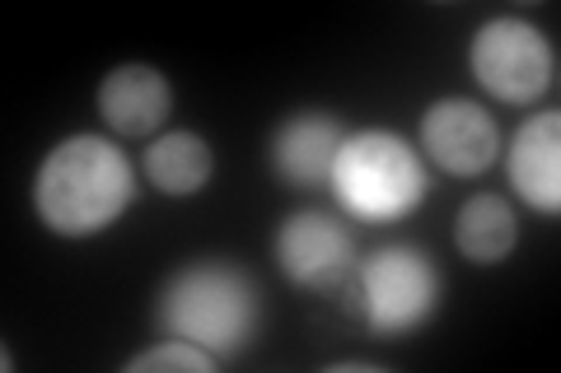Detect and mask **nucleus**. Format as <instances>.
<instances>
[{"mask_svg":"<svg viewBox=\"0 0 561 373\" xmlns=\"http://www.w3.org/2000/svg\"><path fill=\"white\" fill-rule=\"evenodd\" d=\"M136 201V173L108 136H66L51 145L38 177L33 206L38 220L61 238H94L113 229Z\"/></svg>","mask_w":561,"mask_h":373,"instance_id":"1","label":"nucleus"},{"mask_svg":"<svg viewBox=\"0 0 561 373\" xmlns=\"http://www.w3.org/2000/svg\"><path fill=\"white\" fill-rule=\"evenodd\" d=\"M160 327L216 360H234L257 336V285L230 261H192L164 285Z\"/></svg>","mask_w":561,"mask_h":373,"instance_id":"2","label":"nucleus"},{"mask_svg":"<svg viewBox=\"0 0 561 373\" xmlns=\"http://www.w3.org/2000/svg\"><path fill=\"white\" fill-rule=\"evenodd\" d=\"M328 187L351 220L360 224H393L408 220L426 201V164L398 131L365 127L342 140L332 159Z\"/></svg>","mask_w":561,"mask_h":373,"instance_id":"3","label":"nucleus"},{"mask_svg":"<svg viewBox=\"0 0 561 373\" xmlns=\"http://www.w3.org/2000/svg\"><path fill=\"white\" fill-rule=\"evenodd\" d=\"M440 271L412 243H389L356 266V308L375 336H412L440 308Z\"/></svg>","mask_w":561,"mask_h":373,"instance_id":"4","label":"nucleus"},{"mask_svg":"<svg viewBox=\"0 0 561 373\" xmlns=\"http://www.w3.org/2000/svg\"><path fill=\"white\" fill-rule=\"evenodd\" d=\"M468 70L491 98L501 103H538L557 80V51L534 24L524 20H486L468 43Z\"/></svg>","mask_w":561,"mask_h":373,"instance_id":"5","label":"nucleus"},{"mask_svg":"<svg viewBox=\"0 0 561 373\" xmlns=\"http://www.w3.org/2000/svg\"><path fill=\"white\" fill-rule=\"evenodd\" d=\"M276 261L290 285L300 290H328L356 266V243L337 215L323 210H300L276 229Z\"/></svg>","mask_w":561,"mask_h":373,"instance_id":"6","label":"nucleus"},{"mask_svg":"<svg viewBox=\"0 0 561 373\" xmlns=\"http://www.w3.org/2000/svg\"><path fill=\"white\" fill-rule=\"evenodd\" d=\"M421 150L431 164H440L454 177H472L496 164L501 154V131L491 113L472 98H440L421 117Z\"/></svg>","mask_w":561,"mask_h":373,"instance_id":"7","label":"nucleus"},{"mask_svg":"<svg viewBox=\"0 0 561 373\" xmlns=\"http://www.w3.org/2000/svg\"><path fill=\"white\" fill-rule=\"evenodd\" d=\"M505 177L515 197L542 215H561V117L534 113L505 150Z\"/></svg>","mask_w":561,"mask_h":373,"instance_id":"8","label":"nucleus"},{"mask_svg":"<svg viewBox=\"0 0 561 373\" xmlns=\"http://www.w3.org/2000/svg\"><path fill=\"white\" fill-rule=\"evenodd\" d=\"M342 121L328 113H295L272 140V164L290 187H323L332 177V159L342 150Z\"/></svg>","mask_w":561,"mask_h":373,"instance_id":"9","label":"nucleus"},{"mask_svg":"<svg viewBox=\"0 0 561 373\" xmlns=\"http://www.w3.org/2000/svg\"><path fill=\"white\" fill-rule=\"evenodd\" d=\"M173 108V89L154 66H117L99 84V113L122 136H150L164 127Z\"/></svg>","mask_w":561,"mask_h":373,"instance_id":"10","label":"nucleus"},{"mask_svg":"<svg viewBox=\"0 0 561 373\" xmlns=\"http://www.w3.org/2000/svg\"><path fill=\"white\" fill-rule=\"evenodd\" d=\"M519 243V220L505 197L496 191H478V197H468L459 220H454V247L478 261V266H496L515 253Z\"/></svg>","mask_w":561,"mask_h":373,"instance_id":"11","label":"nucleus"},{"mask_svg":"<svg viewBox=\"0 0 561 373\" xmlns=\"http://www.w3.org/2000/svg\"><path fill=\"white\" fill-rule=\"evenodd\" d=\"M150 187H160L164 197H192L210 183V168H216V154L197 131H169L140 159Z\"/></svg>","mask_w":561,"mask_h":373,"instance_id":"12","label":"nucleus"},{"mask_svg":"<svg viewBox=\"0 0 561 373\" xmlns=\"http://www.w3.org/2000/svg\"><path fill=\"white\" fill-rule=\"evenodd\" d=\"M220 360L202 346L192 341H179V336H169V341L140 350L136 360H127V373H160V369H179V373H210Z\"/></svg>","mask_w":561,"mask_h":373,"instance_id":"13","label":"nucleus"}]
</instances>
